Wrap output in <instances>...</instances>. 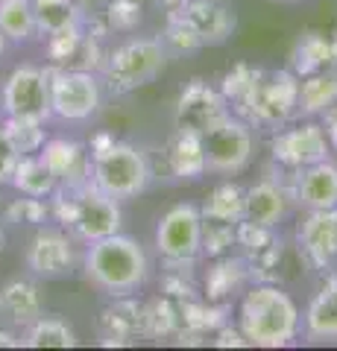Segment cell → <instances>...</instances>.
Returning a JSON list of instances; mask_svg holds the SVG:
<instances>
[{"instance_id": "cell-40", "label": "cell", "mask_w": 337, "mask_h": 351, "mask_svg": "<svg viewBox=\"0 0 337 351\" xmlns=\"http://www.w3.org/2000/svg\"><path fill=\"white\" fill-rule=\"evenodd\" d=\"M334 53H337V47H334Z\"/></svg>"}, {"instance_id": "cell-22", "label": "cell", "mask_w": 337, "mask_h": 351, "mask_svg": "<svg viewBox=\"0 0 337 351\" xmlns=\"http://www.w3.org/2000/svg\"><path fill=\"white\" fill-rule=\"evenodd\" d=\"M9 184L24 193V196H38V199H50L53 193H56V176L50 173V167L45 164V158L38 156V152H32V156H21L18 164H15V173Z\"/></svg>"}, {"instance_id": "cell-9", "label": "cell", "mask_w": 337, "mask_h": 351, "mask_svg": "<svg viewBox=\"0 0 337 351\" xmlns=\"http://www.w3.org/2000/svg\"><path fill=\"white\" fill-rule=\"evenodd\" d=\"M80 249H77V237L68 228L56 226H36V234L30 237L27 252H24V263L36 278L45 281H56V278H68L77 272L80 267Z\"/></svg>"}, {"instance_id": "cell-14", "label": "cell", "mask_w": 337, "mask_h": 351, "mask_svg": "<svg viewBox=\"0 0 337 351\" xmlns=\"http://www.w3.org/2000/svg\"><path fill=\"white\" fill-rule=\"evenodd\" d=\"M229 117H232V103L226 100L223 91H217V88L209 85L205 80H191L182 88V94L176 100L173 123L205 135V132H211L214 126H220L223 120H229Z\"/></svg>"}, {"instance_id": "cell-4", "label": "cell", "mask_w": 337, "mask_h": 351, "mask_svg": "<svg viewBox=\"0 0 337 351\" xmlns=\"http://www.w3.org/2000/svg\"><path fill=\"white\" fill-rule=\"evenodd\" d=\"M50 217L62 228H68L80 243H91L124 228L121 202L94 188L91 182L80 188H56V193L50 196Z\"/></svg>"}, {"instance_id": "cell-29", "label": "cell", "mask_w": 337, "mask_h": 351, "mask_svg": "<svg viewBox=\"0 0 337 351\" xmlns=\"http://www.w3.org/2000/svg\"><path fill=\"white\" fill-rule=\"evenodd\" d=\"M246 278V261L237 258H220L214 263V269H209V281H205V290H209L211 299L217 295H229L232 290H237Z\"/></svg>"}, {"instance_id": "cell-21", "label": "cell", "mask_w": 337, "mask_h": 351, "mask_svg": "<svg viewBox=\"0 0 337 351\" xmlns=\"http://www.w3.org/2000/svg\"><path fill=\"white\" fill-rule=\"evenodd\" d=\"M45 313V295L36 281L12 278L0 287V316H6L12 325H30Z\"/></svg>"}, {"instance_id": "cell-28", "label": "cell", "mask_w": 337, "mask_h": 351, "mask_svg": "<svg viewBox=\"0 0 337 351\" xmlns=\"http://www.w3.org/2000/svg\"><path fill=\"white\" fill-rule=\"evenodd\" d=\"M3 126L12 138L15 149L21 156H32V152H41V147L47 144V123L45 120H27V117H3Z\"/></svg>"}, {"instance_id": "cell-30", "label": "cell", "mask_w": 337, "mask_h": 351, "mask_svg": "<svg viewBox=\"0 0 337 351\" xmlns=\"http://www.w3.org/2000/svg\"><path fill=\"white\" fill-rule=\"evenodd\" d=\"M50 217V199H38V196H24L12 199L3 208V223L9 226H45Z\"/></svg>"}, {"instance_id": "cell-1", "label": "cell", "mask_w": 337, "mask_h": 351, "mask_svg": "<svg viewBox=\"0 0 337 351\" xmlns=\"http://www.w3.org/2000/svg\"><path fill=\"white\" fill-rule=\"evenodd\" d=\"M82 276L94 290H100L108 299H129L138 290H144L150 281V258L147 249L135 237L115 232L108 237L85 243L80 258Z\"/></svg>"}, {"instance_id": "cell-35", "label": "cell", "mask_w": 337, "mask_h": 351, "mask_svg": "<svg viewBox=\"0 0 337 351\" xmlns=\"http://www.w3.org/2000/svg\"><path fill=\"white\" fill-rule=\"evenodd\" d=\"M214 346L217 348H226V346H235V348H244V346H249L246 339H244V334H241V328H223L220 334H217V339H214Z\"/></svg>"}, {"instance_id": "cell-2", "label": "cell", "mask_w": 337, "mask_h": 351, "mask_svg": "<svg viewBox=\"0 0 337 351\" xmlns=\"http://www.w3.org/2000/svg\"><path fill=\"white\" fill-rule=\"evenodd\" d=\"M237 328L255 348H285L302 331V313L279 284L261 281L249 287L237 307Z\"/></svg>"}, {"instance_id": "cell-3", "label": "cell", "mask_w": 337, "mask_h": 351, "mask_svg": "<svg viewBox=\"0 0 337 351\" xmlns=\"http://www.w3.org/2000/svg\"><path fill=\"white\" fill-rule=\"evenodd\" d=\"M91 184L108 193L117 202L135 199L150 188L153 179V167L147 161V152L129 144V141H117L112 135H97L91 141Z\"/></svg>"}, {"instance_id": "cell-8", "label": "cell", "mask_w": 337, "mask_h": 351, "mask_svg": "<svg viewBox=\"0 0 337 351\" xmlns=\"http://www.w3.org/2000/svg\"><path fill=\"white\" fill-rule=\"evenodd\" d=\"M205 217L194 202H179L161 214L156 226V249L170 267H194L202 255Z\"/></svg>"}, {"instance_id": "cell-36", "label": "cell", "mask_w": 337, "mask_h": 351, "mask_svg": "<svg viewBox=\"0 0 337 351\" xmlns=\"http://www.w3.org/2000/svg\"><path fill=\"white\" fill-rule=\"evenodd\" d=\"M0 348H21V337L6 331V328H0Z\"/></svg>"}, {"instance_id": "cell-6", "label": "cell", "mask_w": 337, "mask_h": 351, "mask_svg": "<svg viewBox=\"0 0 337 351\" xmlns=\"http://www.w3.org/2000/svg\"><path fill=\"white\" fill-rule=\"evenodd\" d=\"M232 106L241 108L249 126L279 129L299 114V76L293 71H255L253 82Z\"/></svg>"}, {"instance_id": "cell-33", "label": "cell", "mask_w": 337, "mask_h": 351, "mask_svg": "<svg viewBox=\"0 0 337 351\" xmlns=\"http://www.w3.org/2000/svg\"><path fill=\"white\" fill-rule=\"evenodd\" d=\"M112 3V0H73V6L80 9V15L85 21H94V18H100L106 12V6Z\"/></svg>"}, {"instance_id": "cell-37", "label": "cell", "mask_w": 337, "mask_h": 351, "mask_svg": "<svg viewBox=\"0 0 337 351\" xmlns=\"http://www.w3.org/2000/svg\"><path fill=\"white\" fill-rule=\"evenodd\" d=\"M6 47H9V41H6V36L0 32V59H3V53H6Z\"/></svg>"}, {"instance_id": "cell-23", "label": "cell", "mask_w": 337, "mask_h": 351, "mask_svg": "<svg viewBox=\"0 0 337 351\" xmlns=\"http://www.w3.org/2000/svg\"><path fill=\"white\" fill-rule=\"evenodd\" d=\"M337 103V73L323 68L299 76V114L317 117Z\"/></svg>"}, {"instance_id": "cell-39", "label": "cell", "mask_w": 337, "mask_h": 351, "mask_svg": "<svg viewBox=\"0 0 337 351\" xmlns=\"http://www.w3.org/2000/svg\"><path fill=\"white\" fill-rule=\"evenodd\" d=\"M273 3H299V0H273Z\"/></svg>"}, {"instance_id": "cell-17", "label": "cell", "mask_w": 337, "mask_h": 351, "mask_svg": "<svg viewBox=\"0 0 337 351\" xmlns=\"http://www.w3.org/2000/svg\"><path fill=\"white\" fill-rule=\"evenodd\" d=\"M50 173L56 176L59 188H80L91 182V152L73 138H47L38 152Z\"/></svg>"}, {"instance_id": "cell-15", "label": "cell", "mask_w": 337, "mask_h": 351, "mask_svg": "<svg viewBox=\"0 0 337 351\" xmlns=\"http://www.w3.org/2000/svg\"><path fill=\"white\" fill-rule=\"evenodd\" d=\"M288 193L290 202H297L305 211H323V208H337V164L323 158L308 164L302 170L288 173Z\"/></svg>"}, {"instance_id": "cell-24", "label": "cell", "mask_w": 337, "mask_h": 351, "mask_svg": "<svg viewBox=\"0 0 337 351\" xmlns=\"http://www.w3.org/2000/svg\"><path fill=\"white\" fill-rule=\"evenodd\" d=\"M21 346L24 348H77L80 339H77V331H73L65 319L41 313L36 322L24 325V331H21Z\"/></svg>"}, {"instance_id": "cell-38", "label": "cell", "mask_w": 337, "mask_h": 351, "mask_svg": "<svg viewBox=\"0 0 337 351\" xmlns=\"http://www.w3.org/2000/svg\"><path fill=\"white\" fill-rule=\"evenodd\" d=\"M3 246H6V232H3V223H0V252H3Z\"/></svg>"}, {"instance_id": "cell-12", "label": "cell", "mask_w": 337, "mask_h": 351, "mask_svg": "<svg viewBox=\"0 0 337 351\" xmlns=\"http://www.w3.org/2000/svg\"><path fill=\"white\" fill-rule=\"evenodd\" d=\"M270 156L279 164L281 170H302L308 164H317L323 158L332 156L329 138H325V129L317 120H302V123L293 126H279L273 129V138H270Z\"/></svg>"}, {"instance_id": "cell-18", "label": "cell", "mask_w": 337, "mask_h": 351, "mask_svg": "<svg viewBox=\"0 0 337 351\" xmlns=\"http://www.w3.org/2000/svg\"><path fill=\"white\" fill-rule=\"evenodd\" d=\"M288 205H290L288 184H279V179H261L253 188H246L244 219L264 228H276L285 219Z\"/></svg>"}, {"instance_id": "cell-32", "label": "cell", "mask_w": 337, "mask_h": 351, "mask_svg": "<svg viewBox=\"0 0 337 351\" xmlns=\"http://www.w3.org/2000/svg\"><path fill=\"white\" fill-rule=\"evenodd\" d=\"M18 158H21V152L15 149L12 138H9V132L3 126V120H0V188L9 184V179H12Z\"/></svg>"}, {"instance_id": "cell-34", "label": "cell", "mask_w": 337, "mask_h": 351, "mask_svg": "<svg viewBox=\"0 0 337 351\" xmlns=\"http://www.w3.org/2000/svg\"><path fill=\"white\" fill-rule=\"evenodd\" d=\"M323 129H325V138H329L332 152H337V103L323 112Z\"/></svg>"}, {"instance_id": "cell-10", "label": "cell", "mask_w": 337, "mask_h": 351, "mask_svg": "<svg viewBox=\"0 0 337 351\" xmlns=\"http://www.w3.org/2000/svg\"><path fill=\"white\" fill-rule=\"evenodd\" d=\"M0 112L3 117H27V120H47L50 112V76L47 68L38 64H18L0 85Z\"/></svg>"}, {"instance_id": "cell-7", "label": "cell", "mask_w": 337, "mask_h": 351, "mask_svg": "<svg viewBox=\"0 0 337 351\" xmlns=\"http://www.w3.org/2000/svg\"><path fill=\"white\" fill-rule=\"evenodd\" d=\"M50 76V112L65 123H85L103 106V80L97 71L56 68L47 64Z\"/></svg>"}, {"instance_id": "cell-26", "label": "cell", "mask_w": 337, "mask_h": 351, "mask_svg": "<svg viewBox=\"0 0 337 351\" xmlns=\"http://www.w3.org/2000/svg\"><path fill=\"white\" fill-rule=\"evenodd\" d=\"M0 32L9 44H30L32 38H38L32 0H0Z\"/></svg>"}, {"instance_id": "cell-31", "label": "cell", "mask_w": 337, "mask_h": 351, "mask_svg": "<svg viewBox=\"0 0 337 351\" xmlns=\"http://www.w3.org/2000/svg\"><path fill=\"white\" fill-rule=\"evenodd\" d=\"M161 41H165V47H167L170 56H182V53L202 50L200 41L191 36V29L185 27L179 18H173V15H167V29H165V36H161Z\"/></svg>"}, {"instance_id": "cell-20", "label": "cell", "mask_w": 337, "mask_h": 351, "mask_svg": "<svg viewBox=\"0 0 337 351\" xmlns=\"http://www.w3.org/2000/svg\"><path fill=\"white\" fill-rule=\"evenodd\" d=\"M302 334L308 343H337V276L325 278L305 307Z\"/></svg>"}, {"instance_id": "cell-16", "label": "cell", "mask_w": 337, "mask_h": 351, "mask_svg": "<svg viewBox=\"0 0 337 351\" xmlns=\"http://www.w3.org/2000/svg\"><path fill=\"white\" fill-rule=\"evenodd\" d=\"M297 246L314 269H329L337 261V208L305 211L297 228Z\"/></svg>"}, {"instance_id": "cell-11", "label": "cell", "mask_w": 337, "mask_h": 351, "mask_svg": "<svg viewBox=\"0 0 337 351\" xmlns=\"http://www.w3.org/2000/svg\"><path fill=\"white\" fill-rule=\"evenodd\" d=\"M202 144H205V170L217 176H235L246 170V164L253 161L255 135L244 117L232 114L220 126L205 132Z\"/></svg>"}, {"instance_id": "cell-5", "label": "cell", "mask_w": 337, "mask_h": 351, "mask_svg": "<svg viewBox=\"0 0 337 351\" xmlns=\"http://www.w3.org/2000/svg\"><path fill=\"white\" fill-rule=\"evenodd\" d=\"M170 53L165 41L156 36H132L121 44H115L103 59V88H108L115 97L138 91L156 80L167 68Z\"/></svg>"}, {"instance_id": "cell-27", "label": "cell", "mask_w": 337, "mask_h": 351, "mask_svg": "<svg viewBox=\"0 0 337 351\" xmlns=\"http://www.w3.org/2000/svg\"><path fill=\"white\" fill-rule=\"evenodd\" d=\"M244 196L246 191L235 182H220L217 188L209 193V199L200 208L205 219H214V223H232L237 226L244 219Z\"/></svg>"}, {"instance_id": "cell-19", "label": "cell", "mask_w": 337, "mask_h": 351, "mask_svg": "<svg viewBox=\"0 0 337 351\" xmlns=\"http://www.w3.org/2000/svg\"><path fill=\"white\" fill-rule=\"evenodd\" d=\"M165 161H167V170L173 179H200L209 170H205V144H202V135L194 129H182L176 126L173 138L167 141V149H165Z\"/></svg>"}, {"instance_id": "cell-13", "label": "cell", "mask_w": 337, "mask_h": 351, "mask_svg": "<svg viewBox=\"0 0 337 351\" xmlns=\"http://www.w3.org/2000/svg\"><path fill=\"white\" fill-rule=\"evenodd\" d=\"M167 15L179 18L191 29V36L200 41V47H220L237 29L235 9L220 0H179Z\"/></svg>"}, {"instance_id": "cell-25", "label": "cell", "mask_w": 337, "mask_h": 351, "mask_svg": "<svg viewBox=\"0 0 337 351\" xmlns=\"http://www.w3.org/2000/svg\"><path fill=\"white\" fill-rule=\"evenodd\" d=\"M32 6H36L38 36H45V38L65 36V32L85 27V18L73 6V0H32Z\"/></svg>"}]
</instances>
